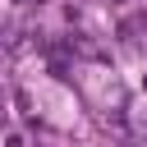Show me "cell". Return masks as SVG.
Instances as JSON below:
<instances>
[{"mask_svg": "<svg viewBox=\"0 0 147 147\" xmlns=\"http://www.w3.org/2000/svg\"><path fill=\"white\" fill-rule=\"evenodd\" d=\"M5 147H23V133H18V129H9V133H5Z\"/></svg>", "mask_w": 147, "mask_h": 147, "instance_id": "cell-1", "label": "cell"}]
</instances>
